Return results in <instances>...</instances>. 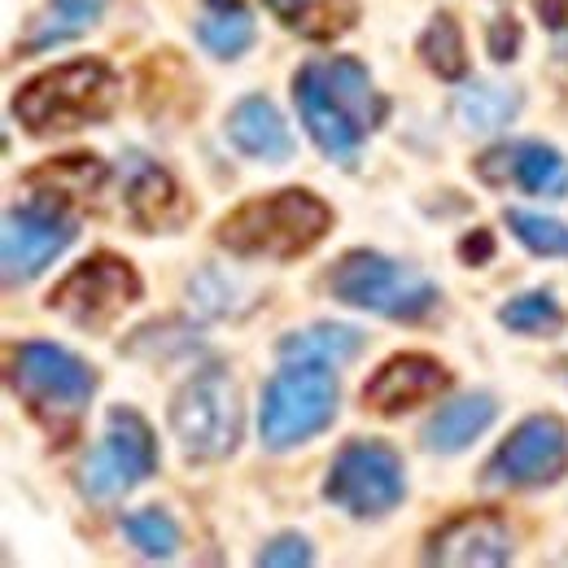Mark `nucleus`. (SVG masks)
Masks as SVG:
<instances>
[{
  "label": "nucleus",
  "instance_id": "0eeeda50",
  "mask_svg": "<svg viewBox=\"0 0 568 568\" xmlns=\"http://www.w3.org/2000/svg\"><path fill=\"white\" fill-rule=\"evenodd\" d=\"M171 428L189 459H227L241 446V394L223 367H206L184 381L171 403Z\"/></svg>",
  "mask_w": 568,
  "mask_h": 568
},
{
  "label": "nucleus",
  "instance_id": "5701e85b",
  "mask_svg": "<svg viewBox=\"0 0 568 568\" xmlns=\"http://www.w3.org/2000/svg\"><path fill=\"white\" fill-rule=\"evenodd\" d=\"M516 110H520V92L503 83H468L450 105L464 132H498L503 123L516 119Z\"/></svg>",
  "mask_w": 568,
  "mask_h": 568
},
{
  "label": "nucleus",
  "instance_id": "473e14b6",
  "mask_svg": "<svg viewBox=\"0 0 568 568\" xmlns=\"http://www.w3.org/2000/svg\"><path fill=\"white\" fill-rule=\"evenodd\" d=\"M547 31H568V0H534Z\"/></svg>",
  "mask_w": 568,
  "mask_h": 568
},
{
  "label": "nucleus",
  "instance_id": "f03ea898",
  "mask_svg": "<svg viewBox=\"0 0 568 568\" xmlns=\"http://www.w3.org/2000/svg\"><path fill=\"white\" fill-rule=\"evenodd\" d=\"M333 227V211L306 193V189H281L272 197H254L245 206L219 219L214 241L241 258H302L311 254Z\"/></svg>",
  "mask_w": 568,
  "mask_h": 568
},
{
  "label": "nucleus",
  "instance_id": "bb28decb",
  "mask_svg": "<svg viewBox=\"0 0 568 568\" xmlns=\"http://www.w3.org/2000/svg\"><path fill=\"white\" fill-rule=\"evenodd\" d=\"M197 40L211 49L214 58L232 62L254 44V18H250V9H211L197 22Z\"/></svg>",
  "mask_w": 568,
  "mask_h": 568
},
{
  "label": "nucleus",
  "instance_id": "393cba45",
  "mask_svg": "<svg viewBox=\"0 0 568 568\" xmlns=\"http://www.w3.org/2000/svg\"><path fill=\"white\" fill-rule=\"evenodd\" d=\"M420 58L437 79H464L468 74V53H464V31L450 13H437L420 36Z\"/></svg>",
  "mask_w": 568,
  "mask_h": 568
},
{
  "label": "nucleus",
  "instance_id": "b1692460",
  "mask_svg": "<svg viewBox=\"0 0 568 568\" xmlns=\"http://www.w3.org/2000/svg\"><path fill=\"white\" fill-rule=\"evenodd\" d=\"M105 0H53L40 18H36V31L27 44H18V53H44L53 44H67L74 36H83L97 18H101Z\"/></svg>",
  "mask_w": 568,
  "mask_h": 568
},
{
  "label": "nucleus",
  "instance_id": "2eb2a0df",
  "mask_svg": "<svg viewBox=\"0 0 568 568\" xmlns=\"http://www.w3.org/2000/svg\"><path fill=\"white\" fill-rule=\"evenodd\" d=\"M128 219L149 236L175 232L189 223V202H184L180 184L149 158H132V166H128Z\"/></svg>",
  "mask_w": 568,
  "mask_h": 568
},
{
  "label": "nucleus",
  "instance_id": "7ed1b4c3",
  "mask_svg": "<svg viewBox=\"0 0 568 568\" xmlns=\"http://www.w3.org/2000/svg\"><path fill=\"white\" fill-rule=\"evenodd\" d=\"M9 389L27 407V416L44 428L58 446L74 442L83 412L97 394V372L62 346L22 342L9 358Z\"/></svg>",
  "mask_w": 568,
  "mask_h": 568
},
{
  "label": "nucleus",
  "instance_id": "f8f14e48",
  "mask_svg": "<svg viewBox=\"0 0 568 568\" xmlns=\"http://www.w3.org/2000/svg\"><path fill=\"white\" fill-rule=\"evenodd\" d=\"M71 241L74 223L53 202H36L27 211H9L4 214V281H36Z\"/></svg>",
  "mask_w": 568,
  "mask_h": 568
},
{
  "label": "nucleus",
  "instance_id": "6ab92c4d",
  "mask_svg": "<svg viewBox=\"0 0 568 568\" xmlns=\"http://www.w3.org/2000/svg\"><path fill=\"white\" fill-rule=\"evenodd\" d=\"M267 9L306 40H337L358 22V0H267Z\"/></svg>",
  "mask_w": 568,
  "mask_h": 568
},
{
  "label": "nucleus",
  "instance_id": "20e7f679",
  "mask_svg": "<svg viewBox=\"0 0 568 568\" xmlns=\"http://www.w3.org/2000/svg\"><path fill=\"white\" fill-rule=\"evenodd\" d=\"M114 105H119V74L97 58H79L27 79L13 97V119L31 136H53V132L105 123Z\"/></svg>",
  "mask_w": 568,
  "mask_h": 568
},
{
  "label": "nucleus",
  "instance_id": "a878e982",
  "mask_svg": "<svg viewBox=\"0 0 568 568\" xmlns=\"http://www.w3.org/2000/svg\"><path fill=\"white\" fill-rule=\"evenodd\" d=\"M498 324L511 328V333H525V337H547V333L565 328V311H560V302L547 288H534L525 297H511L498 311Z\"/></svg>",
  "mask_w": 568,
  "mask_h": 568
},
{
  "label": "nucleus",
  "instance_id": "f3484780",
  "mask_svg": "<svg viewBox=\"0 0 568 568\" xmlns=\"http://www.w3.org/2000/svg\"><path fill=\"white\" fill-rule=\"evenodd\" d=\"M495 412L498 407L490 394H464L425 425V446L433 455H459L495 425Z\"/></svg>",
  "mask_w": 568,
  "mask_h": 568
},
{
  "label": "nucleus",
  "instance_id": "cd10ccee",
  "mask_svg": "<svg viewBox=\"0 0 568 568\" xmlns=\"http://www.w3.org/2000/svg\"><path fill=\"white\" fill-rule=\"evenodd\" d=\"M123 534H128V542L149 556V560H166V556H175V547H180V525L162 511V507H144V511H132L128 520H123Z\"/></svg>",
  "mask_w": 568,
  "mask_h": 568
},
{
  "label": "nucleus",
  "instance_id": "9b49d317",
  "mask_svg": "<svg viewBox=\"0 0 568 568\" xmlns=\"http://www.w3.org/2000/svg\"><path fill=\"white\" fill-rule=\"evenodd\" d=\"M568 473V428L556 416H529L511 428L490 455L481 481L498 490L551 486Z\"/></svg>",
  "mask_w": 568,
  "mask_h": 568
},
{
  "label": "nucleus",
  "instance_id": "ddd939ff",
  "mask_svg": "<svg viewBox=\"0 0 568 568\" xmlns=\"http://www.w3.org/2000/svg\"><path fill=\"white\" fill-rule=\"evenodd\" d=\"M425 560L446 568H498L511 560V534L495 511H459L428 534Z\"/></svg>",
  "mask_w": 568,
  "mask_h": 568
},
{
  "label": "nucleus",
  "instance_id": "423d86ee",
  "mask_svg": "<svg viewBox=\"0 0 568 568\" xmlns=\"http://www.w3.org/2000/svg\"><path fill=\"white\" fill-rule=\"evenodd\" d=\"M337 376L324 363H293L276 372L263 389V412H258V428L263 442L272 450H288L297 442H311L315 433L337 420Z\"/></svg>",
  "mask_w": 568,
  "mask_h": 568
},
{
  "label": "nucleus",
  "instance_id": "f257e3e1",
  "mask_svg": "<svg viewBox=\"0 0 568 568\" xmlns=\"http://www.w3.org/2000/svg\"><path fill=\"white\" fill-rule=\"evenodd\" d=\"M293 105L302 114L306 136L333 162H355L385 114V101L372 88V74L358 58L306 62L293 74Z\"/></svg>",
  "mask_w": 568,
  "mask_h": 568
},
{
  "label": "nucleus",
  "instance_id": "72a5a7b5",
  "mask_svg": "<svg viewBox=\"0 0 568 568\" xmlns=\"http://www.w3.org/2000/svg\"><path fill=\"white\" fill-rule=\"evenodd\" d=\"M211 9H245V0H206Z\"/></svg>",
  "mask_w": 568,
  "mask_h": 568
},
{
  "label": "nucleus",
  "instance_id": "c756f323",
  "mask_svg": "<svg viewBox=\"0 0 568 568\" xmlns=\"http://www.w3.org/2000/svg\"><path fill=\"white\" fill-rule=\"evenodd\" d=\"M258 565L263 568H302L311 565V542L302 534H281L272 538L263 551H258Z\"/></svg>",
  "mask_w": 568,
  "mask_h": 568
},
{
  "label": "nucleus",
  "instance_id": "a211bd4d",
  "mask_svg": "<svg viewBox=\"0 0 568 568\" xmlns=\"http://www.w3.org/2000/svg\"><path fill=\"white\" fill-rule=\"evenodd\" d=\"M31 193H40L44 202H92L97 197V189L105 184V166H101V158H92V153H71V158H49L44 166H36V171H27V180H22Z\"/></svg>",
  "mask_w": 568,
  "mask_h": 568
},
{
  "label": "nucleus",
  "instance_id": "9d476101",
  "mask_svg": "<svg viewBox=\"0 0 568 568\" xmlns=\"http://www.w3.org/2000/svg\"><path fill=\"white\" fill-rule=\"evenodd\" d=\"M153 468H158L153 428L132 407H110L101 446L79 464V490L88 498H119L136 490L144 477H153Z\"/></svg>",
  "mask_w": 568,
  "mask_h": 568
},
{
  "label": "nucleus",
  "instance_id": "6e6552de",
  "mask_svg": "<svg viewBox=\"0 0 568 568\" xmlns=\"http://www.w3.org/2000/svg\"><path fill=\"white\" fill-rule=\"evenodd\" d=\"M144 284L136 276V267L110 250L83 258L79 267H71V276H62L58 288L49 293V306L58 315H67L74 328L88 333H105L132 302H141Z\"/></svg>",
  "mask_w": 568,
  "mask_h": 568
},
{
  "label": "nucleus",
  "instance_id": "4be33fe9",
  "mask_svg": "<svg viewBox=\"0 0 568 568\" xmlns=\"http://www.w3.org/2000/svg\"><path fill=\"white\" fill-rule=\"evenodd\" d=\"M511 184H520L534 197H568L565 153L538 141L511 144Z\"/></svg>",
  "mask_w": 568,
  "mask_h": 568
},
{
  "label": "nucleus",
  "instance_id": "2f4dec72",
  "mask_svg": "<svg viewBox=\"0 0 568 568\" xmlns=\"http://www.w3.org/2000/svg\"><path fill=\"white\" fill-rule=\"evenodd\" d=\"M459 258H464L468 267H486V263L495 258V232H486V227L468 232V236L459 241Z\"/></svg>",
  "mask_w": 568,
  "mask_h": 568
},
{
  "label": "nucleus",
  "instance_id": "4468645a",
  "mask_svg": "<svg viewBox=\"0 0 568 568\" xmlns=\"http://www.w3.org/2000/svg\"><path fill=\"white\" fill-rule=\"evenodd\" d=\"M446 389H450L446 363H437L433 355H394L363 385V407L376 416H403L412 407L442 398Z\"/></svg>",
  "mask_w": 568,
  "mask_h": 568
},
{
  "label": "nucleus",
  "instance_id": "412c9836",
  "mask_svg": "<svg viewBox=\"0 0 568 568\" xmlns=\"http://www.w3.org/2000/svg\"><path fill=\"white\" fill-rule=\"evenodd\" d=\"M363 351V333L351 324H311L302 333H288L281 342V358L288 363H324V367H337V363H351Z\"/></svg>",
  "mask_w": 568,
  "mask_h": 568
},
{
  "label": "nucleus",
  "instance_id": "7c9ffc66",
  "mask_svg": "<svg viewBox=\"0 0 568 568\" xmlns=\"http://www.w3.org/2000/svg\"><path fill=\"white\" fill-rule=\"evenodd\" d=\"M520 40H525V31H520V22L511 18V13H503L490 22V31H486V49H490V58L495 62H511L516 58V49H520Z\"/></svg>",
  "mask_w": 568,
  "mask_h": 568
},
{
  "label": "nucleus",
  "instance_id": "aec40b11",
  "mask_svg": "<svg viewBox=\"0 0 568 568\" xmlns=\"http://www.w3.org/2000/svg\"><path fill=\"white\" fill-rule=\"evenodd\" d=\"M141 101L144 110L158 105V119H184V114H193L197 92L189 83V71H184L180 53H153L149 58L141 79Z\"/></svg>",
  "mask_w": 568,
  "mask_h": 568
},
{
  "label": "nucleus",
  "instance_id": "dca6fc26",
  "mask_svg": "<svg viewBox=\"0 0 568 568\" xmlns=\"http://www.w3.org/2000/svg\"><path fill=\"white\" fill-rule=\"evenodd\" d=\"M227 141L236 144L245 158L258 162H288L293 158V136L284 128L281 110L267 97H245L227 114Z\"/></svg>",
  "mask_w": 568,
  "mask_h": 568
},
{
  "label": "nucleus",
  "instance_id": "1a4fd4ad",
  "mask_svg": "<svg viewBox=\"0 0 568 568\" xmlns=\"http://www.w3.org/2000/svg\"><path fill=\"white\" fill-rule=\"evenodd\" d=\"M324 498L337 503L351 516H385L407 498V477H403V459L394 446L385 442H346L328 468Z\"/></svg>",
  "mask_w": 568,
  "mask_h": 568
},
{
  "label": "nucleus",
  "instance_id": "c85d7f7f",
  "mask_svg": "<svg viewBox=\"0 0 568 568\" xmlns=\"http://www.w3.org/2000/svg\"><path fill=\"white\" fill-rule=\"evenodd\" d=\"M503 219H507V227L516 232V241L529 254H538V258H568V223L534 211H507Z\"/></svg>",
  "mask_w": 568,
  "mask_h": 568
},
{
  "label": "nucleus",
  "instance_id": "39448f33",
  "mask_svg": "<svg viewBox=\"0 0 568 568\" xmlns=\"http://www.w3.org/2000/svg\"><path fill=\"white\" fill-rule=\"evenodd\" d=\"M328 288H333L337 302L385 315V320H398V324H425L428 315L442 306V293L428 276L385 258V254H372V250H351L333 267Z\"/></svg>",
  "mask_w": 568,
  "mask_h": 568
}]
</instances>
